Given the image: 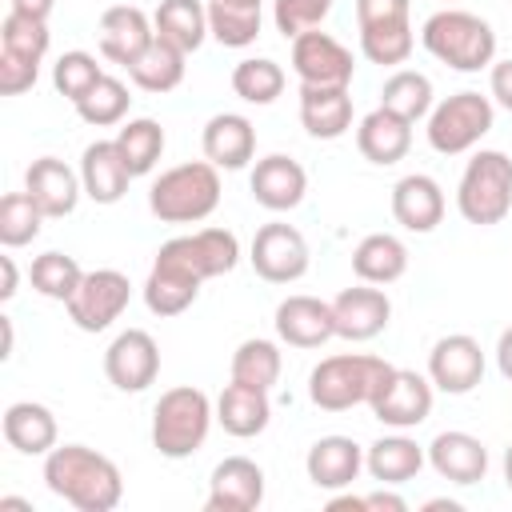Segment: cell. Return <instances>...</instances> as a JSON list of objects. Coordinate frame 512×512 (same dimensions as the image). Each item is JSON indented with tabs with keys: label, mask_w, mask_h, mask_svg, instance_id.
Here are the masks:
<instances>
[{
	"label": "cell",
	"mask_w": 512,
	"mask_h": 512,
	"mask_svg": "<svg viewBox=\"0 0 512 512\" xmlns=\"http://www.w3.org/2000/svg\"><path fill=\"white\" fill-rule=\"evenodd\" d=\"M44 484L80 512H112L124 496L120 468L88 444H60L44 456Z\"/></svg>",
	"instance_id": "6da1fadb"
},
{
	"label": "cell",
	"mask_w": 512,
	"mask_h": 512,
	"mask_svg": "<svg viewBox=\"0 0 512 512\" xmlns=\"http://www.w3.org/2000/svg\"><path fill=\"white\" fill-rule=\"evenodd\" d=\"M420 40L424 48L456 68V72H480L492 64L496 56V32L488 20H480L476 12H464V8H444V12H432L420 28Z\"/></svg>",
	"instance_id": "7a4b0ae2"
},
{
	"label": "cell",
	"mask_w": 512,
	"mask_h": 512,
	"mask_svg": "<svg viewBox=\"0 0 512 512\" xmlns=\"http://www.w3.org/2000/svg\"><path fill=\"white\" fill-rule=\"evenodd\" d=\"M220 204V176L212 160H188L168 172L148 192V208L164 224H200Z\"/></svg>",
	"instance_id": "3957f363"
},
{
	"label": "cell",
	"mask_w": 512,
	"mask_h": 512,
	"mask_svg": "<svg viewBox=\"0 0 512 512\" xmlns=\"http://www.w3.org/2000/svg\"><path fill=\"white\" fill-rule=\"evenodd\" d=\"M392 372L388 360L368 356V352H340L328 356L312 368L308 376V396L316 408L324 412H344L356 404H368L376 396V388L384 384V376Z\"/></svg>",
	"instance_id": "277c9868"
},
{
	"label": "cell",
	"mask_w": 512,
	"mask_h": 512,
	"mask_svg": "<svg viewBox=\"0 0 512 512\" xmlns=\"http://www.w3.org/2000/svg\"><path fill=\"white\" fill-rule=\"evenodd\" d=\"M212 420H216L212 400L200 388H192V384L168 388L152 408V448L168 460H184V456L200 452Z\"/></svg>",
	"instance_id": "5b68a950"
},
{
	"label": "cell",
	"mask_w": 512,
	"mask_h": 512,
	"mask_svg": "<svg viewBox=\"0 0 512 512\" xmlns=\"http://www.w3.org/2000/svg\"><path fill=\"white\" fill-rule=\"evenodd\" d=\"M456 208L468 224H500L512 212V160L496 148H480L460 176Z\"/></svg>",
	"instance_id": "8992f818"
},
{
	"label": "cell",
	"mask_w": 512,
	"mask_h": 512,
	"mask_svg": "<svg viewBox=\"0 0 512 512\" xmlns=\"http://www.w3.org/2000/svg\"><path fill=\"white\" fill-rule=\"evenodd\" d=\"M496 112H492V100L480 96V92H456L448 100H440L432 112H428V144L440 152V156H460L468 148H476L488 128H492Z\"/></svg>",
	"instance_id": "52a82bcc"
},
{
	"label": "cell",
	"mask_w": 512,
	"mask_h": 512,
	"mask_svg": "<svg viewBox=\"0 0 512 512\" xmlns=\"http://www.w3.org/2000/svg\"><path fill=\"white\" fill-rule=\"evenodd\" d=\"M240 260V240L228 232V228H200L192 236H176L168 244H160L156 260L160 268H172L188 280H212V276H224L232 272Z\"/></svg>",
	"instance_id": "ba28073f"
},
{
	"label": "cell",
	"mask_w": 512,
	"mask_h": 512,
	"mask_svg": "<svg viewBox=\"0 0 512 512\" xmlns=\"http://www.w3.org/2000/svg\"><path fill=\"white\" fill-rule=\"evenodd\" d=\"M128 296H132V284L124 272L96 268V272H84L80 288L72 292V300L64 308L80 332H104L112 320H120V312L128 308Z\"/></svg>",
	"instance_id": "9c48e42d"
},
{
	"label": "cell",
	"mask_w": 512,
	"mask_h": 512,
	"mask_svg": "<svg viewBox=\"0 0 512 512\" xmlns=\"http://www.w3.org/2000/svg\"><path fill=\"white\" fill-rule=\"evenodd\" d=\"M368 408H372V416L380 424H388L396 432L416 428L432 412V380L420 376V372H412V368H396L392 364V372L384 376V384L376 388V396L368 400Z\"/></svg>",
	"instance_id": "30bf717a"
},
{
	"label": "cell",
	"mask_w": 512,
	"mask_h": 512,
	"mask_svg": "<svg viewBox=\"0 0 512 512\" xmlns=\"http://www.w3.org/2000/svg\"><path fill=\"white\" fill-rule=\"evenodd\" d=\"M252 268L268 284H292L308 272V240L292 224H260L252 236Z\"/></svg>",
	"instance_id": "8fae6325"
},
{
	"label": "cell",
	"mask_w": 512,
	"mask_h": 512,
	"mask_svg": "<svg viewBox=\"0 0 512 512\" xmlns=\"http://www.w3.org/2000/svg\"><path fill=\"white\" fill-rule=\"evenodd\" d=\"M428 380L432 388L448 392V396H464L484 380V352L480 340H472L468 332H452L440 336L428 352Z\"/></svg>",
	"instance_id": "7c38bea8"
},
{
	"label": "cell",
	"mask_w": 512,
	"mask_h": 512,
	"mask_svg": "<svg viewBox=\"0 0 512 512\" xmlns=\"http://www.w3.org/2000/svg\"><path fill=\"white\" fill-rule=\"evenodd\" d=\"M104 376L120 392H144L160 376V344L144 328L120 332L104 352Z\"/></svg>",
	"instance_id": "4fadbf2b"
},
{
	"label": "cell",
	"mask_w": 512,
	"mask_h": 512,
	"mask_svg": "<svg viewBox=\"0 0 512 512\" xmlns=\"http://www.w3.org/2000/svg\"><path fill=\"white\" fill-rule=\"evenodd\" d=\"M292 72L300 76V84L324 88V84H352L356 64H352V52L336 36L312 28L292 40Z\"/></svg>",
	"instance_id": "5bb4252c"
},
{
	"label": "cell",
	"mask_w": 512,
	"mask_h": 512,
	"mask_svg": "<svg viewBox=\"0 0 512 512\" xmlns=\"http://www.w3.org/2000/svg\"><path fill=\"white\" fill-rule=\"evenodd\" d=\"M392 320V300L384 296V288H372V284H356V288H344L336 300H332V324H336V336L340 340H372L388 328Z\"/></svg>",
	"instance_id": "9a60e30c"
},
{
	"label": "cell",
	"mask_w": 512,
	"mask_h": 512,
	"mask_svg": "<svg viewBox=\"0 0 512 512\" xmlns=\"http://www.w3.org/2000/svg\"><path fill=\"white\" fill-rule=\"evenodd\" d=\"M264 500V468L248 456H228L212 468L208 484V512H252Z\"/></svg>",
	"instance_id": "2e32d148"
},
{
	"label": "cell",
	"mask_w": 512,
	"mask_h": 512,
	"mask_svg": "<svg viewBox=\"0 0 512 512\" xmlns=\"http://www.w3.org/2000/svg\"><path fill=\"white\" fill-rule=\"evenodd\" d=\"M24 192L36 200V208L44 216H68V212H76L84 184H80V172H72L64 160L40 156L24 172Z\"/></svg>",
	"instance_id": "e0dca14e"
},
{
	"label": "cell",
	"mask_w": 512,
	"mask_h": 512,
	"mask_svg": "<svg viewBox=\"0 0 512 512\" xmlns=\"http://www.w3.org/2000/svg\"><path fill=\"white\" fill-rule=\"evenodd\" d=\"M156 36V24L144 16V8L136 4H112L100 16V52L112 64H132Z\"/></svg>",
	"instance_id": "ac0fdd59"
},
{
	"label": "cell",
	"mask_w": 512,
	"mask_h": 512,
	"mask_svg": "<svg viewBox=\"0 0 512 512\" xmlns=\"http://www.w3.org/2000/svg\"><path fill=\"white\" fill-rule=\"evenodd\" d=\"M248 188H252L256 204H264L268 212H288V208H296V204L304 200V192H308V176H304V168H300L292 156L272 152V156L256 160Z\"/></svg>",
	"instance_id": "d6986e66"
},
{
	"label": "cell",
	"mask_w": 512,
	"mask_h": 512,
	"mask_svg": "<svg viewBox=\"0 0 512 512\" xmlns=\"http://www.w3.org/2000/svg\"><path fill=\"white\" fill-rule=\"evenodd\" d=\"M276 336L292 348H320L336 336L332 304L316 296H288L276 304Z\"/></svg>",
	"instance_id": "ffe728a7"
},
{
	"label": "cell",
	"mask_w": 512,
	"mask_h": 512,
	"mask_svg": "<svg viewBox=\"0 0 512 512\" xmlns=\"http://www.w3.org/2000/svg\"><path fill=\"white\" fill-rule=\"evenodd\" d=\"M300 124L316 140H336L352 128L348 84H300Z\"/></svg>",
	"instance_id": "44dd1931"
},
{
	"label": "cell",
	"mask_w": 512,
	"mask_h": 512,
	"mask_svg": "<svg viewBox=\"0 0 512 512\" xmlns=\"http://www.w3.org/2000/svg\"><path fill=\"white\" fill-rule=\"evenodd\" d=\"M204 160H212L216 168H244L252 156H256V128L248 116L240 112H216L208 124H204Z\"/></svg>",
	"instance_id": "7402d4cb"
},
{
	"label": "cell",
	"mask_w": 512,
	"mask_h": 512,
	"mask_svg": "<svg viewBox=\"0 0 512 512\" xmlns=\"http://www.w3.org/2000/svg\"><path fill=\"white\" fill-rule=\"evenodd\" d=\"M392 216L408 232H432L444 220V192L432 176L408 172L392 188Z\"/></svg>",
	"instance_id": "603a6c76"
},
{
	"label": "cell",
	"mask_w": 512,
	"mask_h": 512,
	"mask_svg": "<svg viewBox=\"0 0 512 512\" xmlns=\"http://www.w3.org/2000/svg\"><path fill=\"white\" fill-rule=\"evenodd\" d=\"M428 464L448 484H480L488 472V448L468 432H440L428 444Z\"/></svg>",
	"instance_id": "cb8c5ba5"
},
{
	"label": "cell",
	"mask_w": 512,
	"mask_h": 512,
	"mask_svg": "<svg viewBox=\"0 0 512 512\" xmlns=\"http://www.w3.org/2000/svg\"><path fill=\"white\" fill-rule=\"evenodd\" d=\"M304 468H308V480H312L316 488L336 492V488H348V484L360 476L364 452H360V444H356L352 436H320V440L308 448Z\"/></svg>",
	"instance_id": "d4e9b609"
},
{
	"label": "cell",
	"mask_w": 512,
	"mask_h": 512,
	"mask_svg": "<svg viewBox=\"0 0 512 512\" xmlns=\"http://www.w3.org/2000/svg\"><path fill=\"white\" fill-rule=\"evenodd\" d=\"M128 164L116 148V140H96L84 148L80 156V184H84V196L96 200V204H116L124 192H128Z\"/></svg>",
	"instance_id": "484cf974"
},
{
	"label": "cell",
	"mask_w": 512,
	"mask_h": 512,
	"mask_svg": "<svg viewBox=\"0 0 512 512\" xmlns=\"http://www.w3.org/2000/svg\"><path fill=\"white\" fill-rule=\"evenodd\" d=\"M356 148H360V156L372 160V164H396V160H404L408 148H412V120H404V116H396V112H388V108H376V112H368V116L360 120V128H356Z\"/></svg>",
	"instance_id": "4316f807"
},
{
	"label": "cell",
	"mask_w": 512,
	"mask_h": 512,
	"mask_svg": "<svg viewBox=\"0 0 512 512\" xmlns=\"http://www.w3.org/2000/svg\"><path fill=\"white\" fill-rule=\"evenodd\" d=\"M216 420H220V428H224L228 436H240V440L260 436V432L268 428V420H272L268 392L232 380V384L220 392V400H216Z\"/></svg>",
	"instance_id": "83f0119b"
},
{
	"label": "cell",
	"mask_w": 512,
	"mask_h": 512,
	"mask_svg": "<svg viewBox=\"0 0 512 512\" xmlns=\"http://www.w3.org/2000/svg\"><path fill=\"white\" fill-rule=\"evenodd\" d=\"M4 440L24 456H48L56 448V416L36 400H16L4 408Z\"/></svg>",
	"instance_id": "f1b7e54d"
},
{
	"label": "cell",
	"mask_w": 512,
	"mask_h": 512,
	"mask_svg": "<svg viewBox=\"0 0 512 512\" xmlns=\"http://www.w3.org/2000/svg\"><path fill=\"white\" fill-rule=\"evenodd\" d=\"M352 272L364 284H392L408 272V248L392 232H372L352 248Z\"/></svg>",
	"instance_id": "f546056e"
},
{
	"label": "cell",
	"mask_w": 512,
	"mask_h": 512,
	"mask_svg": "<svg viewBox=\"0 0 512 512\" xmlns=\"http://www.w3.org/2000/svg\"><path fill=\"white\" fill-rule=\"evenodd\" d=\"M184 60H188V52H180L164 36H152V44L128 64V76L144 92H172L184 80Z\"/></svg>",
	"instance_id": "4dcf8cb0"
},
{
	"label": "cell",
	"mask_w": 512,
	"mask_h": 512,
	"mask_svg": "<svg viewBox=\"0 0 512 512\" xmlns=\"http://www.w3.org/2000/svg\"><path fill=\"white\" fill-rule=\"evenodd\" d=\"M152 24H156V36H164L180 52H196L208 36V4H200V0H160Z\"/></svg>",
	"instance_id": "1f68e13d"
},
{
	"label": "cell",
	"mask_w": 512,
	"mask_h": 512,
	"mask_svg": "<svg viewBox=\"0 0 512 512\" xmlns=\"http://www.w3.org/2000/svg\"><path fill=\"white\" fill-rule=\"evenodd\" d=\"M364 468L372 472V480H380V484H404V480H412L420 468H424V448L416 444V440H408V436H380L372 448H368V456H364Z\"/></svg>",
	"instance_id": "d6a6232c"
},
{
	"label": "cell",
	"mask_w": 512,
	"mask_h": 512,
	"mask_svg": "<svg viewBox=\"0 0 512 512\" xmlns=\"http://www.w3.org/2000/svg\"><path fill=\"white\" fill-rule=\"evenodd\" d=\"M380 108H388V112H396V116L416 124L420 116L432 112V80L424 72H412V68L392 72L384 80V88H380Z\"/></svg>",
	"instance_id": "836d02e7"
},
{
	"label": "cell",
	"mask_w": 512,
	"mask_h": 512,
	"mask_svg": "<svg viewBox=\"0 0 512 512\" xmlns=\"http://www.w3.org/2000/svg\"><path fill=\"white\" fill-rule=\"evenodd\" d=\"M208 36H216L224 48H248L260 36V4L208 0Z\"/></svg>",
	"instance_id": "e575fe53"
},
{
	"label": "cell",
	"mask_w": 512,
	"mask_h": 512,
	"mask_svg": "<svg viewBox=\"0 0 512 512\" xmlns=\"http://www.w3.org/2000/svg\"><path fill=\"white\" fill-rule=\"evenodd\" d=\"M116 148H120V156H124V164H128V172H132V180H136V176H148V172L156 168L160 152H164V128H160L156 120H148V116L128 120V124L116 132Z\"/></svg>",
	"instance_id": "d590c367"
},
{
	"label": "cell",
	"mask_w": 512,
	"mask_h": 512,
	"mask_svg": "<svg viewBox=\"0 0 512 512\" xmlns=\"http://www.w3.org/2000/svg\"><path fill=\"white\" fill-rule=\"evenodd\" d=\"M196 296H200V284L196 280L152 264V272L144 280V304H148V312H156V316H180L184 308L196 304Z\"/></svg>",
	"instance_id": "8d00e7d4"
},
{
	"label": "cell",
	"mask_w": 512,
	"mask_h": 512,
	"mask_svg": "<svg viewBox=\"0 0 512 512\" xmlns=\"http://www.w3.org/2000/svg\"><path fill=\"white\" fill-rule=\"evenodd\" d=\"M232 92L248 104H272L284 92V68L268 56H248L232 68Z\"/></svg>",
	"instance_id": "74e56055"
},
{
	"label": "cell",
	"mask_w": 512,
	"mask_h": 512,
	"mask_svg": "<svg viewBox=\"0 0 512 512\" xmlns=\"http://www.w3.org/2000/svg\"><path fill=\"white\" fill-rule=\"evenodd\" d=\"M128 104H132V96H128V88H124V80H116V76L104 72V76L88 88V96L76 100V116H80L84 124H92V128H108V124H120V120H124Z\"/></svg>",
	"instance_id": "f35d334b"
},
{
	"label": "cell",
	"mask_w": 512,
	"mask_h": 512,
	"mask_svg": "<svg viewBox=\"0 0 512 512\" xmlns=\"http://www.w3.org/2000/svg\"><path fill=\"white\" fill-rule=\"evenodd\" d=\"M28 276H32V288H36L40 296L68 304L72 292H76L80 280H84V268H80L72 256H64V252H40V256L32 260Z\"/></svg>",
	"instance_id": "ab89813d"
},
{
	"label": "cell",
	"mask_w": 512,
	"mask_h": 512,
	"mask_svg": "<svg viewBox=\"0 0 512 512\" xmlns=\"http://www.w3.org/2000/svg\"><path fill=\"white\" fill-rule=\"evenodd\" d=\"M280 364H284V360H280V348H276L272 340L252 336V340H244V344L232 352V380L268 392V388L280 380Z\"/></svg>",
	"instance_id": "60d3db41"
},
{
	"label": "cell",
	"mask_w": 512,
	"mask_h": 512,
	"mask_svg": "<svg viewBox=\"0 0 512 512\" xmlns=\"http://www.w3.org/2000/svg\"><path fill=\"white\" fill-rule=\"evenodd\" d=\"M412 20H384V24H368L360 28V52L372 64H404L412 56Z\"/></svg>",
	"instance_id": "b9f144b4"
},
{
	"label": "cell",
	"mask_w": 512,
	"mask_h": 512,
	"mask_svg": "<svg viewBox=\"0 0 512 512\" xmlns=\"http://www.w3.org/2000/svg\"><path fill=\"white\" fill-rule=\"evenodd\" d=\"M48 216L36 208V200L28 192H8L0 200V244L4 248H20V244H32L40 236V224Z\"/></svg>",
	"instance_id": "7bdbcfd3"
},
{
	"label": "cell",
	"mask_w": 512,
	"mask_h": 512,
	"mask_svg": "<svg viewBox=\"0 0 512 512\" xmlns=\"http://www.w3.org/2000/svg\"><path fill=\"white\" fill-rule=\"evenodd\" d=\"M48 40H52L48 20H32V16L8 12V16H4V24H0V48H4V52L28 56V60H44Z\"/></svg>",
	"instance_id": "ee69618b"
},
{
	"label": "cell",
	"mask_w": 512,
	"mask_h": 512,
	"mask_svg": "<svg viewBox=\"0 0 512 512\" xmlns=\"http://www.w3.org/2000/svg\"><path fill=\"white\" fill-rule=\"evenodd\" d=\"M100 76H104V72H100V64H96V56H88V52H64V56L56 60V68H52L56 92L68 96L72 104H76L80 96H88V88H92Z\"/></svg>",
	"instance_id": "f6af8a7d"
},
{
	"label": "cell",
	"mask_w": 512,
	"mask_h": 512,
	"mask_svg": "<svg viewBox=\"0 0 512 512\" xmlns=\"http://www.w3.org/2000/svg\"><path fill=\"white\" fill-rule=\"evenodd\" d=\"M328 12H332V0H276L272 20H276V32H284V40H296L300 32L320 28Z\"/></svg>",
	"instance_id": "bcb514c9"
},
{
	"label": "cell",
	"mask_w": 512,
	"mask_h": 512,
	"mask_svg": "<svg viewBox=\"0 0 512 512\" xmlns=\"http://www.w3.org/2000/svg\"><path fill=\"white\" fill-rule=\"evenodd\" d=\"M40 76V60H28V56H16V52H4L0 48V92L4 96H20L36 84Z\"/></svg>",
	"instance_id": "7dc6e473"
},
{
	"label": "cell",
	"mask_w": 512,
	"mask_h": 512,
	"mask_svg": "<svg viewBox=\"0 0 512 512\" xmlns=\"http://www.w3.org/2000/svg\"><path fill=\"white\" fill-rule=\"evenodd\" d=\"M384 20H408V0H356V24H384Z\"/></svg>",
	"instance_id": "c3c4849f"
},
{
	"label": "cell",
	"mask_w": 512,
	"mask_h": 512,
	"mask_svg": "<svg viewBox=\"0 0 512 512\" xmlns=\"http://www.w3.org/2000/svg\"><path fill=\"white\" fill-rule=\"evenodd\" d=\"M488 84H492L496 104L512 112V60H492V76H488Z\"/></svg>",
	"instance_id": "681fc988"
},
{
	"label": "cell",
	"mask_w": 512,
	"mask_h": 512,
	"mask_svg": "<svg viewBox=\"0 0 512 512\" xmlns=\"http://www.w3.org/2000/svg\"><path fill=\"white\" fill-rule=\"evenodd\" d=\"M8 4H12V12L32 16V20H48L52 8H56V0H8Z\"/></svg>",
	"instance_id": "f907efd6"
},
{
	"label": "cell",
	"mask_w": 512,
	"mask_h": 512,
	"mask_svg": "<svg viewBox=\"0 0 512 512\" xmlns=\"http://www.w3.org/2000/svg\"><path fill=\"white\" fill-rule=\"evenodd\" d=\"M364 508H388V512H404L408 504H404V496H396V492H368L364 496Z\"/></svg>",
	"instance_id": "816d5d0a"
},
{
	"label": "cell",
	"mask_w": 512,
	"mask_h": 512,
	"mask_svg": "<svg viewBox=\"0 0 512 512\" xmlns=\"http://www.w3.org/2000/svg\"><path fill=\"white\" fill-rule=\"evenodd\" d=\"M496 364H500V376L512 380V328H504L496 340Z\"/></svg>",
	"instance_id": "f5cc1de1"
},
{
	"label": "cell",
	"mask_w": 512,
	"mask_h": 512,
	"mask_svg": "<svg viewBox=\"0 0 512 512\" xmlns=\"http://www.w3.org/2000/svg\"><path fill=\"white\" fill-rule=\"evenodd\" d=\"M0 268H4V288H0V300H12V296H16V260H12V256H0Z\"/></svg>",
	"instance_id": "db71d44e"
},
{
	"label": "cell",
	"mask_w": 512,
	"mask_h": 512,
	"mask_svg": "<svg viewBox=\"0 0 512 512\" xmlns=\"http://www.w3.org/2000/svg\"><path fill=\"white\" fill-rule=\"evenodd\" d=\"M0 508H20V512H32V504H28V500H20V496H0Z\"/></svg>",
	"instance_id": "11a10c76"
},
{
	"label": "cell",
	"mask_w": 512,
	"mask_h": 512,
	"mask_svg": "<svg viewBox=\"0 0 512 512\" xmlns=\"http://www.w3.org/2000/svg\"><path fill=\"white\" fill-rule=\"evenodd\" d=\"M436 508H448V512H460V504H456V500H428V504H424V512H436Z\"/></svg>",
	"instance_id": "9f6ffc18"
},
{
	"label": "cell",
	"mask_w": 512,
	"mask_h": 512,
	"mask_svg": "<svg viewBox=\"0 0 512 512\" xmlns=\"http://www.w3.org/2000/svg\"><path fill=\"white\" fill-rule=\"evenodd\" d=\"M504 484L512 488V444L504 448Z\"/></svg>",
	"instance_id": "6f0895ef"
},
{
	"label": "cell",
	"mask_w": 512,
	"mask_h": 512,
	"mask_svg": "<svg viewBox=\"0 0 512 512\" xmlns=\"http://www.w3.org/2000/svg\"><path fill=\"white\" fill-rule=\"evenodd\" d=\"M228 4H260V0H228Z\"/></svg>",
	"instance_id": "680465c9"
}]
</instances>
